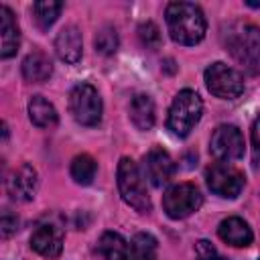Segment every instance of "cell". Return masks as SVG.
Masks as SVG:
<instances>
[{
    "label": "cell",
    "instance_id": "cb8c5ba5",
    "mask_svg": "<svg viewBox=\"0 0 260 260\" xmlns=\"http://www.w3.org/2000/svg\"><path fill=\"white\" fill-rule=\"evenodd\" d=\"M138 37H140L142 45H146L148 49H158V45H160V30L150 20H146L138 26Z\"/></svg>",
    "mask_w": 260,
    "mask_h": 260
},
{
    "label": "cell",
    "instance_id": "2e32d148",
    "mask_svg": "<svg viewBox=\"0 0 260 260\" xmlns=\"http://www.w3.org/2000/svg\"><path fill=\"white\" fill-rule=\"evenodd\" d=\"M217 234L219 238L230 244V246H236V248H244V246H250L252 244V230L250 225L242 219V217H225L219 228H217Z\"/></svg>",
    "mask_w": 260,
    "mask_h": 260
},
{
    "label": "cell",
    "instance_id": "9c48e42d",
    "mask_svg": "<svg viewBox=\"0 0 260 260\" xmlns=\"http://www.w3.org/2000/svg\"><path fill=\"white\" fill-rule=\"evenodd\" d=\"M209 150L217 160L230 162L244 156V136L234 124H221L213 130L209 140Z\"/></svg>",
    "mask_w": 260,
    "mask_h": 260
},
{
    "label": "cell",
    "instance_id": "44dd1931",
    "mask_svg": "<svg viewBox=\"0 0 260 260\" xmlns=\"http://www.w3.org/2000/svg\"><path fill=\"white\" fill-rule=\"evenodd\" d=\"M95 171H98V165L89 154H77L71 160V177L79 185H89L95 177Z\"/></svg>",
    "mask_w": 260,
    "mask_h": 260
},
{
    "label": "cell",
    "instance_id": "277c9868",
    "mask_svg": "<svg viewBox=\"0 0 260 260\" xmlns=\"http://www.w3.org/2000/svg\"><path fill=\"white\" fill-rule=\"evenodd\" d=\"M201 114H203V102H201L199 93L193 89H183L175 95V100L171 104L167 128L175 136L183 138L193 130V126L199 122Z\"/></svg>",
    "mask_w": 260,
    "mask_h": 260
},
{
    "label": "cell",
    "instance_id": "5b68a950",
    "mask_svg": "<svg viewBox=\"0 0 260 260\" xmlns=\"http://www.w3.org/2000/svg\"><path fill=\"white\" fill-rule=\"evenodd\" d=\"M207 89L221 100H236L244 93V77L234 67L217 61L205 69Z\"/></svg>",
    "mask_w": 260,
    "mask_h": 260
},
{
    "label": "cell",
    "instance_id": "d6986e66",
    "mask_svg": "<svg viewBox=\"0 0 260 260\" xmlns=\"http://www.w3.org/2000/svg\"><path fill=\"white\" fill-rule=\"evenodd\" d=\"M28 118L39 128H53L57 124V110L43 95H32L28 102Z\"/></svg>",
    "mask_w": 260,
    "mask_h": 260
},
{
    "label": "cell",
    "instance_id": "4fadbf2b",
    "mask_svg": "<svg viewBox=\"0 0 260 260\" xmlns=\"http://www.w3.org/2000/svg\"><path fill=\"white\" fill-rule=\"evenodd\" d=\"M130 246L116 232H104L93 248V260H128Z\"/></svg>",
    "mask_w": 260,
    "mask_h": 260
},
{
    "label": "cell",
    "instance_id": "ffe728a7",
    "mask_svg": "<svg viewBox=\"0 0 260 260\" xmlns=\"http://www.w3.org/2000/svg\"><path fill=\"white\" fill-rule=\"evenodd\" d=\"M158 242L152 234L140 232L130 242V258L132 260H156Z\"/></svg>",
    "mask_w": 260,
    "mask_h": 260
},
{
    "label": "cell",
    "instance_id": "83f0119b",
    "mask_svg": "<svg viewBox=\"0 0 260 260\" xmlns=\"http://www.w3.org/2000/svg\"><path fill=\"white\" fill-rule=\"evenodd\" d=\"M258 260H260V258H258Z\"/></svg>",
    "mask_w": 260,
    "mask_h": 260
},
{
    "label": "cell",
    "instance_id": "7a4b0ae2",
    "mask_svg": "<svg viewBox=\"0 0 260 260\" xmlns=\"http://www.w3.org/2000/svg\"><path fill=\"white\" fill-rule=\"evenodd\" d=\"M232 57L252 75H260V28L252 22H234L225 32Z\"/></svg>",
    "mask_w": 260,
    "mask_h": 260
},
{
    "label": "cell",
    "instance_id": "5bb4252c",
    "mask_svg": "<svg viewBox=\"0 0 260 260\" xmlns=\"http://www.w3.org/2000/svg\"><path fill=\"white\" fill-rule=\"evenodd\" d=\"M81 32L77 26H63L55 39V51L61 61L65 63H77L81 59Z\"/></svg>",
    "mask_w": 260,
    "mask_h": 260
},
{
    "label": "cell",
    "instance_id": "9a60e30c",
    "mask_svg": "<svg viewBox=\"0 0 260 260\" xmlns=\"http://www.w3.org/2000/svg\"><path fill=\"white\" fill-rule=\"evenodd\" d=\"M0 32H2L0 55H2V59H8L16 53V49L20 45V30H18L16 18L8 6H0Z\"/></svg>",
    "mask_w": 260,
    "mask_h": 260
},
{
    "label": "cell",
    "instance_id": "ba28073f",
    "mask_svg": "<svg viewBox=\"0 0 260 260\" xmlns=\"http://www.w3.org/2000/svg\"><path fill=\"white\" fill-rule=\"evenodd\" d=\"M205 179H207V187L215 195L225 197V199L238 197L244 189V173L240 169H236L234 165L223 162V160L213 162L207 169Z\"/></svg>",
    "mask_w": 260,
    "mask_h": 260
},
{
    "label": "cell",
    "instance_id": "7c38bea8",
    "mask_svg": "<svg viewBox=\"0 0 260 260\" xmlns=\"http://www.w3.org/2000/svg\"><path fill=\"white\" fill-rule=\"evenodd\" d=\"M37 171L30 167V165H20L16 171H12V175L8 177L6 181V189H8V195L12 199H18V201H30L37 193Z\"/></svg>",
    "mask_w": 260,
    "mask_h": 260
},
{
    "label": "cell",
    "instance_id": "4316f807",
    "mask_svg": "<svg viewBox=\"0 0 260 260\" xmlns=\"http://www.w3.org/2000/svg\"><path fill=\"white\" fill-rule=\"evenodd\" d=\"M252 144H254V152L256 156H260V116L254 120L252 124Z\"/></svg>",
    "mask_w": 260,
    "mask_h": 260
},
{
    "label": "cell",
    "instance_id": "52a82bcc",
    "mask_svg": "<svg viewBox=\"0 0 260 260\" xmlns=\"http://www.w3.org/2000/svg\"><path fill=\"white\" fill-rule=\"evenodd\" d=\"M69 112L83 126H95L102 120V98L89 83H79L69 93Z\"/></svg>",
    "mask_w": 260,
    "mask_h": 260
},
{
    "label": "cell",
    "instance_id": "603a6c76",
    "mask_svg": "<svg viewBox=\"0 0 260 260\" xmlns=\"http://www.w3.org/2000/svg\"><path fill=\"white\" fill-rule=\"evenodd\" d=\"M95 49L102 55H112L118 49V35L114 26H104L95 35Z\"/></svg>",
    "mask_w": 260,
    "mask_h": 260
},
{
    "label": "cell",
    "instance_id": "3957f363",
    "mask_svg": "<svg viewBox=\"0 0 260 260\" xmlns=\"http://www.w3.org/2000/svg\"><path fill=\"white\" fill-rule=\"evenodd\" d=\"M118 191L122 199L138 213L150 211V197H148L144 179L140 175V169L128 156H122L118 162Z\"/></svg>",
    "mask_w": 260,
    "mask_h": 260
},
{
    "label": "cell",
    "instance_id": "e0dca14e",
    "mask_svg": "<svg viewBox=\"0 0 260 260\" xmlns=\"http://www.w3.org/2000/svg\"><path fill=\"white\" fill-rule=\"evenodd\" d=\"M53 73V63L51 59L43 53V51H32L24 57L22 61V75L26 81H32V83H43L51 77Z\"/></svg>",
    "mask_w": 260,
    "mask_h": 260
},
{
    "label": "cell",
    "instance_id": "30bf717a",
    "mask_svg": "<svg viewBox=\"0 0 260 260\" xmlns=\"http://www.w3.org/2000/svg\"><path fill=\"white\" fill-rule=\"evenodd\" d=\"M173 173H175V162L167 150L154 146L144 154V175L154 187L167 185L173 179Z\"/></svg>",
    "mask_w": 260,
    "mask_h": 260
},
{
    "label": "cell",
    "instance_id": "6da1fadb",
    "mask_svg": "<svg viewBox=\"0 0 260 260\" xmlns=\"http://www.w3.org/2000/svg\"><path fill=\"white\" fill-rule=\"evenodd\" d=\"M167 28L175 43L197 45L205 37V16L193 2H171L165 10Z\"/></svg>",
    "mask_w": 260,
    "mask_h": 260
},
{
    "label": "cell",
    "instance_id": "8fae6325",
    "mask_svg": "<svg viewBox=\"0 0 260 260\" xmlns=\"http://www.w3.org/2000/svg\"><path fill=\"white\" fill-rule=\"evenodd\" d=\"M30 246L45 258H57L63 250V232L55 223H39L30 236Z\"/></svg>",
    "mask_w": 260,
    "mask_h": 260
},
{
    "label": "cell",
    "instance_id": "ac0fdd59",
    "mask_svg": "<svg viewBox=\"0 0 260 260\" xmlns=\"http://www.w3.org/2000/svg\"><path fill=\"white\" fill-rule=\"evenodd\" d=\"M130 120L138 130H150L154 126V104L150 100V95L146 93H138L132 98L130 102Z\"/></svg>",
    "mask_w": 260,
    "mask_h": 260
},
{
    "label": "cell",
    "instance_id": "484cf974",
    "mask_svg": "<svg viewBox=\"0 0 260 260\" xmlns=\"http://www.w3.org/2000/svg\"><path fill=\"white\" fill-rule=\"evenodd\" d=\"M0 228H2V238L12 236V234L16 232V228H18L16 215H12L8 209H4V211H2V219H0Z\"/></svg>",
    "mask_w": 260,
    "mask_h": 260
},
{
    "label": "cell",
    "instance_id": "7402d4cb",
    "mask_svg": "<svg viewBox=\"0 0 260 260\" xmlns=\"http://www.w3.org/2000/svg\"><path fill=\"white\" fill-rule=\"evenodd\" d=\"M61 8H63V4H61V2H53V0L35 2V4H32V14H35L37 24H39L43 30H45V28H49V26L57 20V16H59Z\"/></svg>",
    "mask_w": 260,
    "mask_h": 260
},
{
    "label": "cell",
    "instance_id": "8992f818",
    "mask_svg": "<svg viewBox=\"0 0 260 260\" xmlns=\"http://www.w3.org/2000/svg\"><path fill=\"white\" fill-rule=\"evenodd\" d=\"M203 203L201 191L193 183H179L162 195V209L171 219H185Z\"/></svg>",
    "mask_w": 260,
    "mask_h": 260
},
{
    "label": "cell",
    "instance_id": "d4e9b609",
    "mask_svg": "<svg viewBox=\"0 0 260 260\" xmlns=\"http://www.w3.org/2000/svg\"><path fill=\"white\" fill-rule=\"evenodd\" d=\"M195 258H197V260H228V258L221 256V254L217 252V248H215L211 242H207V240H199V242L195 244Z\"/></svg>",
    "mask_w": 260,
    "mask_h": 260
}]
</instances>
